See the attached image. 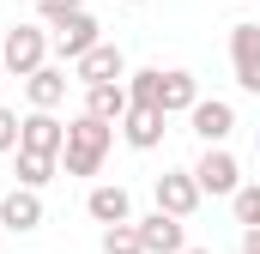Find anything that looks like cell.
Instances as JSON below:
<instances>
[{
	"label": "cell",
	"mask_w": 260,
	"mask_h": 254,
	"mask_svg": "<svg viewBox=\"0 0 260 254\" xmlns=\"http://www.w3.org/2000/svg\"><path fill=\"white\" fill-rule=\"evenodd\" d=\"M115 133H121V127L91 121V115H73V121H67L61 170H67V176H97V170H103V157H109V145H115Z\"/></svg>",
	"instance_id": "1"
},
{
	"label": "cell",
	"mask_w": 260,
	"mask_h": 254,
	"mask_svg": "<svg viewBox=\"0 0 260 254\" xmlns=\"http://www.w3.org/2000/svg\"><path fill=\"white\" fill-rule=\"evenodd\" d=\"M49 55H55V43H49V30H43V24H12V30L0 37V61H6V73H12V79L43 73V67H49Z\"/></svg>",
	"instance_id": "2"
},
{
	"label": "cell",
	"mask_w": 260,
	"mask_h": 254,
	"mask_svg": "<svg viewBox=\"0 0 260 254\" xmlns=\"http://www.w3.org/2000/svg\"><path fill=\"white\" fill-rule=\"evenodd\" d=\"M194 182H200V194H212V200H236V188H242L236 151H230V145H206L200 164H194Z\"/></svg>",
	"instance_id": "3"
},
{
	"label": "cell",
	"mask_w": 260,
	"mask_h": 254,
	"mask_svg": "<svg viewBox=\"0 0 260 254\" xmlns=\"http://www.w3.org/2000/svg\"><path fill=\"white\" fill-rule=\"evenodd\" d=\"M151 194H157V212H170V218H182V224L194 218L200 200H206L200 182H194V170H164V176L151 182Z\"/></svg>",
	"instance_id": "4"
},
{
	"label": "cell",
	"mask_w": 260,
	"mask_h": 254,
	"mask_svg": "<svg viewBox=\"0 0 260 254\" xmlns=\"http://www.w3.org/2000/svg\"><path fill=\"white\" fill-rule=\"evenodd\" d=\"M230 73H236L242 91L260 97V24H254V18L230 24Z\"/></svg>",
	"instance_id": "5"
},
{
	"label": "cell",
	"mask_w": 260,
	"mask_h": 254,
	"mask_svg": "<svg viewBox=\"0 0 260 254\" xmlns=\"http://www.w3.org/2000/svg\"><path fill=\"white\" fill-rule=\"evenodd\" d=\"M73 85H85V91H91V85H127V55L103 37L85 61H73Z\"/></svg>",
	"instance_id": "6"
},
{
	"label": "cell",
	"mask_w": 260,
	"mask_h": 254,
	"mask_svg": "<svg viewBox=\"0 0 260 254\" xmlns=\"http://www.w3.org/2000/svg\"><path fill=\"white\" fill-rule=\"evenodd\" d=\"M133 230H139L145 254H182L188 248V224L170 218V212H145V218H133Z\"/></svg>",
	"instance_id": "7"
},
{
	"label": "cell",
	"mask_w": 260,
	"mask_h": 254,
	"mask_svg": "<svg viewBox=\"0 0 260 254\" xmlns=\"http://www.w3.org/2000/svg\"><path fill=\"white\" fill-rule=\"evenodd\" d=\"M49 43H55V55L73 67V61H85V55L103 43V24H97L91 12H79V18H67V24H55V30H49Z\"/></svg>",
	"instance_id": "8"
},
{
	"label": "cell",
	"mask_w": 260,
	"mask_h": 254,
	"mask_svg": "<svg viewBox=\"0 0 260 254\" xmlns=\"http://www.w3.org/2000/svg\"><path fill=\"white\" fill-rule=\"evenodd\" d=\"M188 121H194L200 145H230V133H236V103H224V97H200Z\"/></svg>",
	"instance_id": "9"
},
{
	"label": "cell",
	"mask_w": 260,
	"mask_h": 254,
	"mask_svg": "<svg viewBox=\"0 0 260 254\" xmlns=\"http://www.w3.org/2000/svg\"><path fill=\"white\" fill-rule=\"evenodd\" d=\"M18 151L61 157V151H67V121H61V115H43V109H30V115H24V127H18Z\"/></svg>",
	"instance_id": "10"
},
{
	"label": "cell",
	"mask_w": 260,
	"mask_h": 254,
	"mask_svg": "<svg viewBox=\"0 0 260 254\" xmlns=\"http://www.w3.org/2000/svg\"><path fill=\"white\" fill-rule=\"evenodd\" d=\"M85 212L109 230V224H133V194L121 188V182H97V188L85 194Z\"/></svg>",
	"instance_id": "11"
},
{
	"label": "cell",
	"mask_w": 260,
	"mask_h": 254,
	"mask_svg": "<svg viewBox=\"0 0 260 254\" xmlns=\"http://www.w3.org/2000/svg\"><path fill=\"white\" fill-rule=\"evenodd\" d=\"M37 224H43V194H30V188L0 194V230L24 236V230H37Z\"/></svg>",
	"instance_id": "12"
},
{
	"label": "cell",
	"mask_w": 260,
	"mask_h": 254,
	"mask_svg": "<svg viewBox=\"0 0 260 254\" xmlns=\"http://www.w3.org/2000/svg\"><path fill=\"white\" fill-rule=\"evenodd\" d=\"M164 121H170L164 109H139V103H133L127 115H121V139H127L133 151H157V145H164Z\"/></svg>",
	"instance_id": "13"
},
{
	"label": "cell",
	"mask_w": 260,
	"mask_h": 254,
	"mask_svg": "<svg viewBox=\"0 0 260 254\" xmlns=\"http://www.w3.org/2000/svg\"><path fill=\"white\" fill-rule=\"evenodd\" d=\"M67 85H73V79H67V67H43V73H30V79H24V97H30V109L55 115V109L67 103Z\"/></svg>",
	"instance_id": "14"
},
{
	"label": "cell",
	"mask_w": 260,
	"mask_h": 254,
	"mask_svg": "<svg viewBox=\"0 0 260 254\" xmlns=\"http://www.w3.org/2000/svg\"><path fill=\"white\" fill-rule=\"evenodd\" d=\"M194 103H200V79L188 73V67H170V73H164L157 109H164V115H194Z\"/></svg>",
	"instance_id": "15"
},
{
	"label": "cell",
	"mask_w": 260,
	"mask_h": 254,
	"mask_svg": "<svg viewBox=\"0 0 260 254\" xmlns=\"http://www.w3.org/2000/svg\"><path fill=\"white\" fill-rule=\"evenodd\" d=\"M127 109H133L127 85H91V91H85V115H91V121L121 127V115H127Z\"/></svg>",
	"instance_id": "16"
},
{
	"label": "cell",
	"mask_w": 260,
	"mask_h": 254,
	"mask_svg": "<svg viewBox=\"0 0 260 254\" xmlns=\"http://www.w3.org/2000/svg\"><path fill=\"white\" fill-rule=\"evenodd\" d=\"M55 170H61V157H43V151H12V176H18V188L43 194L55 182Z\"/></svg>",
	"instance_id": "17"
},
{
	"label": "cell",
	"mask_w": 260,
	"mask_h": 254,
	"mask_svg": "<svg viewBox=\"0 0 260 254\" xmlns=\"http://www.w3.org/2000/svg\"><path fill=\"white\" fill-rule=\"evenodd\" d=\"M127 97L139 103V109H157V97H164V67H139V73H127Z\"/></svg>",
	"instance_id": "18"
},
{
	"label": "cell",
	"mask_w": 260,
	"mask_h": 254,
	"mask_svg": "<svg viewBox=\"0 0 260 254\" xmlns=\"http://www.w3.org/2000/svg\"><path fill=\"white\" fill-rule=\"evenodd\" d=\"M230 212H236V224H242V230H260V176L236 188V200H230Z\"/></svg>",
	"instance_id": "19"
},
{
	"label": "cell",
	"mask_w": 260,
	"mask_h": 254,
	"mask_svg": "<svg viewBox=\"0 0 260 254\" xmlns=\"http://www.w3.org/2000/svg\"><path fill=\"white\" fill-rule=\"evenodd\" d=\"M103 254H145L139 248V230H133V224H109V230H103Z\"/></svg>",
	"instance_id": "20"
},
{
	"label": "cell",
	"mask_w": 260,
	"mask_h": 254,
	"mask_svg": "<svg viewBox=\"0 0 260 254\" xmlns=\"http://www.w3.org/2000/svg\"><path fill=\"white\" fill-rule=\"evenodd\" d=\"M79 12H85V0H43V6H37L43 30H55V24H67V18H79Z\"/></svg>",
	"instance_id": "21"
},
{
	"label": "cell",
	"mask_w": 260,
	"mask_h": 254,
	"mask_svg": "<svg viewBox=\"0 0 260 254\" xmlns=\"http://www.w3.org/2000/svg\"><path fill=\"white\" fill-rule=\"evenodd\" d=\"M18 109H6V103H0V157H12V151H18Z\"/></svg>",
	"instance_id": "22"
},
{
	"label": "cell",
	"mask_w": 260,
	"mask_h": 254,
	"mask_svg": "<svg viewBox=\"0 0 260 254\" xmlns=\"http://www.w3.org/2000/svg\"><path fill=\"white\" fill-rule=\"evenodd\" d=\"M242 254H260V230H242Z\"/></svg>",
	"instance_id": "23"
},
{
	"label": "cell",
	"mask_w": 260,
	"mask_h": 254,
	"mask_svg": "<svg viewBox=\"0 0 260 254\" xmlns=\"http://www.w3.org/2000/svg\"><path fill=\"white\" fill-rule=\"evenodd\" d=\"M182 254H218V248H182Z\"/></svg>",
	"instance_id": "24"
},
{
	"label": "cell",
	"mask_w": 260,
	"mask_h": 254,
	"mask_svg": "<svg viewBox=\"0 0 260 254\" xmlns=\"http://www.w3.org/2000/svg\"><path fill=\"white\" fill-rule=\"evenodd\" d=\"M18 6H43V0H18Z\"/></svg>",
	"instance_id": "25"
},
{
	"label": "cell",
	"mask_w": 260,
	"mask_h": 254,
	"mask_svg": "<svg viewBox=\"0 0 260 254\" xmlns=\"http://www.w3.org/2000/svg\"><path fill=\"white\" fill-rule=\"evenodd\" d=\"M127 6H145V0H127Z\"/></svg>",
	"instance_id": "26"
},
{
	"label": "cell",
	"mask_w": 260,
	"mask_h": 254,
	"mask_svg": "<svg viewBox=\"0 0 260 254\" xmlns=\"http://www.w3.org/2000/svg\"><path fill=\"white\" fill-rule=\"evenodd\" d=\"M254 157H260V139H254Z\"/></svg>",
	"instance_id": "27"
},
{
	"label": "cell",
	"mask_w": 260,
	"mask_h": 254,
	"mask_svg": "<svg viewBox=\"0 0 260 254\" xmlns=\"http://www.w3.org/2000/svg\"><path fill=\"white\" fill-rule=\"evenodd\" d=\"M0 73H6V61H0Z\"/></svg>",
	"instance_id": "28"
}]
</instances>
